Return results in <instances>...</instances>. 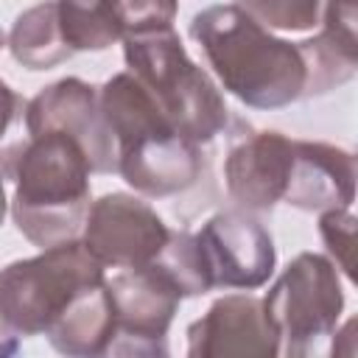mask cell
<instances>
[{
    "label": "cell",
    "mask_w": 358,
    "mask_h": 358,
    "mask_svg": "<svg viewBox=\"0 0 358 358\" xmlns=\"http://www.w3.org/2000/svg\"><path fill=\"white\" fill-rule=\"evenodd\" d=\"M90 173L84 148L62 131L0 145V176L14 185V227L36 249L81 238L92 201Z\"/></svg>",
    "instance_id": "6da1fadb"
},
{
    "label": "cell",
    "mask_w": 358,
    "mask_h": 358,
    "mask_svg": "<svg viewBox=\"0 0 358 358\" xmlns=\"http://www.w3.org/2000/svg\"><path fill=\"white\" fill-rule=\"evenodd\" d=\"M190 36L221 87L243 106L282 109L305 101L308 64L299 42L274 36L235 3L193 14Z\"/></svg>",
    "instance_id": "7a4b0ae2"
},
{
    "label": "cell",
    "mask_w": 358,
    "mask_h": 358,
    "mask_svg": "<svg viewBox=\"0 0 358 358\" xmlns=\"http://www.w3.org/2000/svg\"><path fill=\"white\" fill-rule=\"evenodd\" d=\"M129 73L148 90L171 126L193 143H210L229 126V109L221 90L199 67L173 28L123 36Z\"/></svg>",
    "instance_id": "3957f363"
},
{
    "label": "cell",
    "mask_w": 358,
    "mask_h": 358,
    "mask_svg": "<svg viewBox=\"0 0 358 358\" xmlns=\"http://www.w3.org/2000/svg\"><path fill=\"white\" fill-rule=\"evenodd\" d=\"M106 277L101 260L78 241L0 268V333L8 338L45 336L67 302L87 285Z\"/></svg>",
    "instance_id": "277c9868"
},
{
    "label": "cell",
    "mask_w": 358,
    "mask_h": 358,
    "mask_svg": "<svg viewBox=\"0 0 358 358\" xmlns=\"http://www.w3.org/2000/svg\"><path fill=\"white\" fill-rule=\"evenodd\" d=\"M263 308L280 336V352L291 358L319 352L344 313L336 263L319 252H299L263 296Z\"/></svg>",
    "instance_id": "5b68a950"
},
{
    "label": "cell",
    "mask_w": 358,
    "mask_h": 358,
    "mask_svg": "<svg viewBox=\"0 0 358 358\" xmlns=\"http://www.w3.org/2000/svg\"><path fill=\"white\" fill-rule=\"evenodd\" d=\"M190 260L199 294L215 288L255 291L277 266L271 232L246 210H221L190 232Z\"/></svg>",
    "instance_id": "8992f818"
},
{
    "label": "cell",
    "mask_w": 358,
    "mask_h": 358,
    "mask_svg": "<svg viewBox=\"0 0 358 358\" xmlns=\"http://www.w3.org/2000/svg\"><path fill=\"white\" fill-rule=\"evenodd\" d=\"M106 285L115 308V336L106 355H168V327L185 299L171 274L151 260L115 268Z\"/></svg>",
    "instance_id": "52a82bcc"
},
{
    "label": "cell",
    "mask_w": 358,
    "mask_h": 358,
    "mask_svg": "<svg viewBox=\"0 0 358 358\" xmlns=\"http://www.w3.org/2000/svg\"><path fill=\"white\" fill-rule=\"evenodd\" d=\"M168 235V224L140 196L103 193L90 201L81 243L103 268H131L157 260Z\"/></svg>",
    "instance_id": "ba28073f"
},
{
    "label": "cell",
    "mask_w": 358,
    "mask_h": 358,
    "mask_svg": "<svg viewBox=\"0 0 358 358\" xmlns=\"http://www.w3.org/2000/svg\"><path fill=\"white\" fill-rule=\"evenodd\" d=\"M22 117L28 134L62 131L73 137L84 148L92 173H112L117 168V148L98 103V87L84 78L67 76L42 87L25 103Z\"/></svg>",
    "instance_id": "9c48e42d"
},
{
    "label": "cell",
    "mask_w": 358,
    "mask_h": 358,
    "mask_svg": "<svg viewBox=\"0 0 358 358\" xmlns=\"http://www.w3.org/2000/svg\"><path fill=\"white\" fill-rule=\"evenodd\" d=\"M294 140L274 129H252L235 120L224 157V185L229 199L246 213H271L285 193Z\"/></svg>",
    "instance_id": "30bf717a"
},
{
    "label": "cell",
    "mask_w": 358,
    "mask_h": 358,
    "mask_svg": "<svg viewBox=\"0 0 358 358\" xmlns=\"http://www.w3.org/2000/svg\"><path fill=\"white\" fill-rule=\"evenodd\" d=\"M201 145L173 126L145 131L117 145V173L145 199H168L190 190L201 179Z\"/></svg>",
    "instance_id": "8fae6325"
},
{
    "label": "cell",
    "mask_w": 358,
    "mask_h": 358,
    "mask_svg": "<svg viewBox=\"0 0 358 358\" xmlns=\"http://www.w3.org/2000/svg\"><path fill=\"white\" fill-rule=\"evenodd\" d=\"M190 358H274L280 355V336L263 308L260 296L227 294L215 299L207 313L187 324Z\"/></svg>",
    "instance_id": "7c38bea8"
},
{
    "label": "cell",
    "mask_w": 358,
    "mask_h": 358,
    "mask_svg": "<svg viewBox=\"0 0 358 358\" xmlns=\"http://www.w3.org/2000/svg\"><path fill=\"white\" fill-rule=\"evenodd\" d=\"M282 201L302 213L352 207L355 201L352 151L319 140H294L291 171Z\"/></svg>",
    "instance_id": "4fadbf2b"
},
{
    "label": "cell",
    "mask_w": 358,
    "mask_h": 358,
    "mask_svg": "<svg viewBox=\"0 0 358 358\" xmlns=\"http://www.w3.org/2000/svg\"><path fill=\"white\" fill-rule=\"evenodd\" d=\"M45 336L50 347L62 355H73V358L106 355L109 341L115 336V308L106 277L81 288L67 302V308L53 319Z\"/></svg>",
    "instance_id": "5bb4252c"
},
{
    "label": "cell",
    "mask_w": 358,
    "mask_h": 358,
    "mask_svg": "<svg viewBox=\"0 0 358 358\" xmlns=\"http://www.w3.org/2000/svg\"><path fill=\"white\" fill-rule=\"evenodd\" d=\"M6 45L11 56L28 70H50L73 56V48L62 36L56 0L36 3L17 14Z\"/></svg>",
    "instance_id": "9a60e30c"
},
{
    "label": "cell",
    "mask_w": 358,
    "mask_h": 358,
    "mask_svg": "<svg viewBox=\"0 0 358 358\" xmlns=\"http://www.w3.org/2000/svg\"><path fill=\"white\" fill-rule=\"evenodd\" d=\"M64 42L78 50H106L123 39L115 0H56Z\"/></svg>",
    "instance_id": "2e32d148"
},
{
    "label": "cell",
    "mask_w": 358,
    "mask_h": 358,
    "mask_svg": "<svg viewBox=\"0 0 358 358\" xmlns=\"http://www.w3.org/2000/svg\"><path fill=\"white\" fill-rule=\"evenodd\" d=\"M235 6L268 31L308 34L322 25L327 0H235Z\"/></svg>",
    "instance_id": "e0dca14e"
},
{
    "label": "cell",
    "mask_w": 358,
    "mask_h": 358,
    "mask_svg": "<svg viewBox=\"0 0 358 358\" xmlns=\"http://www.w3.org/2000/svg\"><path fill=\"white\" fill-rule=\"evenodd\" d=\"M319 235L327 246L330 260L336 263V268L347 277L355 280V215L350 207H336V210H324L319 213Z\"/></svg>",
    "instance_id": "ac0fdd59"
},
{
    "label": "cell",
    "mask_w": 358,
    "mask_h": 358,
    "mask_svg": "<svg viewBox=\"0 0 358 358\" xmlns=\"http://www.w3.org/2000/svg\"><path fill=\"white\" fill-rule=\"evenodd\" d=\"M115 11L123 36H134L145 31L173 28L179 0H115Z\"/></svg>",
    "instance_id": "d6986e66"
},
{
    "label": "cell",
    "mask_w": 358,
    "mask_h": 358,
    "mask_svg": "<svg viewBox=\"0 0 358 358\" xmlns=\"http://www.w3.org/2000/svg\"><path fill=\"white\" fill-rule=\"evenodd\" d=\"M22 112H25L22 98L0 78V145H3L6 134H8V129L22 117Z\"/></svg>",
    "instance_id": "ffe728a7"
},
{
    "label": "cell",
    "mask_w": 358,
    "mask_h": 358,
    "mask_svg": "<svg viewBox=\"0 0 358 358\" xmlns=\"http://www.w3.org/2000/svg\"><path fill=\"white\" fill-rule=\"evenodd\" d=\"M14 350H17V338H8V336L0 333V355H8Z\"/></svg>",
    "instance_id": "44dd1931"
},
{
    "label": "cell",
    "mask_w": 358,
    "mask_h": 358,
    "mask_svg": "<svg viewBox=\"0 0 358 358\" xmlns=\"http://www.w3.org/2000/svg\"><path fill=\"white\" fill-rule=\"evenodd\" d=\"M6 210H8V199H6V185H3V176H0V224L6 218Z\"/></svg>",
    "instance_id": "7402d4cb"
},
{
    "label": "cell",
    "mask_w": 358,
    "mask_h": 358,
    "mask_svg": "<svg viewBox=\"0 0 358 358\" xmlns=\"http://www.w3.org/2000/svg\"><path fill=\"white\" fill-rule=\"evenodd\" d=\"M3 45H6V36H3V31H0V48H3Z\"/></svg>",
    "instance_id": "603a6c76"
}]
</instances>
